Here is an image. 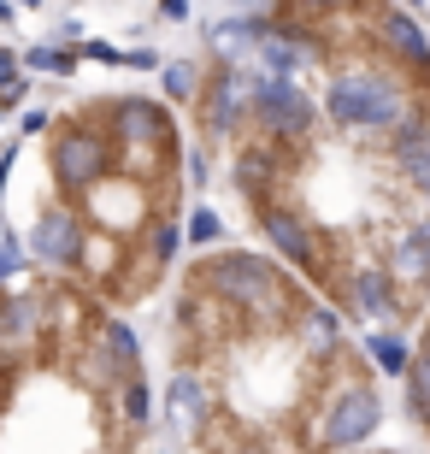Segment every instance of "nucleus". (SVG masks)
<instances>
[{
    "label": "nucleus",
    "mask_w": 430,
    "mask_h": 454,
    "mask_svg": "<svg viewBox=\"0 0 430 454\" xmlns=\"http://www.w3.org/2000/svg\"><path fill=\"white\" fill-rule=\"evenodd\" d=\"M171 454H354L383 425L365 342L265 248H200L160 313Z\"/></svg>",
    "instance_id": "obj_1"
},
{
    "label": "nucleus",
    "mask_w": 430,
    "mask_h": 454,
    "mask_svg": "<svg viewBox=\"0 0 430 454\" xmlns=\"http://www.w3.org/2000/svg\"><path fill=\"white\" fill-rule=\"evenodd\" d=\"M189 184V130L166 95L83 89L24 113L0 153V224L24 271L130 319L183 266Z\"/></svg>",
    "instance_id": "obj_2"
},
{
    "label": "nucleus",
    "mask_w": 430,
    "mask_h": 454,
    "mask_svg": "<svg viewBox=\"0 0 430 454\" xmlns=\"http://www.w3.org/2000/svg\"><path fill=\"white\" fill-rule=\"evenodd\" d=\"M354 454H395V449H354Z\"/></svg>",
    "instance_id": "obj_4"
},
{
    "label": "nucleus",
    "mask_w": 430,
    "mask_h": 454,
    "mask_svg": "<svg viewBox=\"0 0 430 454\" xmlns=\"http://www.w3.org/2000/svg\"><path fill=\"white\" fill-rule=\"evenodd\" d=\"M0 454H171L124 313L35 271L0 284Z\"/></svg>",
    "instance_id": "obj_3"
}]
</instances>
